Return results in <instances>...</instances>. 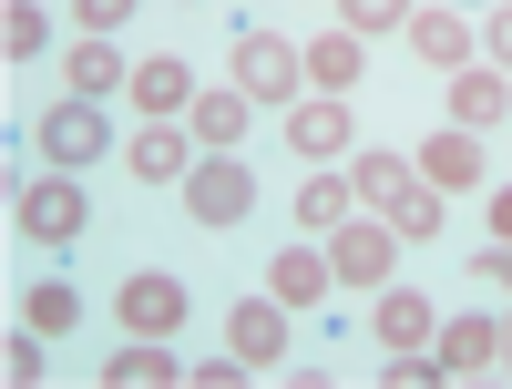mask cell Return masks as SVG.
<instances>
[{"label": "cell", "mask_w": 512, "mask_h": 389, "mask_svg": "<svg viewBox=\"0 0 512 389\" xmlns=\"http://www.w3.org/2000/svg\"><path fill=\"white\" fill-rule=\"evenodd\" d=\"M349 215H359V185L349 175H308V185H297V226H308V236H338Z\"/></svg>", "instance_id": "20"}, {"label": "cell", "mask_w": 512, "mask_h": 389, "mask_svg": "<svg viewBox=\"0 0 512 389\" xmlns=\"http://www.w3.org/2000/svg\"><path fill=\"white\" fill-rule=\"evenodd\" d=\"M72 11H82V31H93V41H113L123 21H134V11H144V0H72Z\"/></svg>", "instance_id": "27"}, {"label": "cell", "mask_w": 512, "mask_h": 389, "mask_svg": "<svg viewBox=\"0 0 512 389\" xmlns=\"http://www.w3.org/2000/svg\"><path fill=\"white\" fill-rule=\"evenodd\" d=\"M482 52H492V72H512V0H502V11L482 21Z\"/></svg>", "instance_id": "28"}, {"label": "cell", "mask_w": 512, "mask_h": 389, "mask_svg": "<svg viewBox=\"0 0 512 389\" xmlns=\"http://www.w3.org/2000/svg\"><path fill=\"white\" fill-rule=\"evenodd\" d=\"M246 93H236V82H226V93H195V113H185V134L205 144V154H236V134H246Z\"/></svg>", "instance_id": "17"}, {"label": "cell", "mask_w": 512, "mask_h": 389, "mask_svg": "<svg viewBox=\"0 0 512 389\" xmlns=\"http://www.w3.org/2000/svg\"><path fill=\"white\" fill-rule=\"evenodd\" d=\"M185 215L195 226H246L256 215V175L236 154H195V175H185Z\"/></svg>", "instance_id": "5"}, {"label": "cell", "mask_w": 512, "mask_h": 389, "mask_svg": "<svg viewBox=\"0 0 512 389\" xmlns=\"http://www.w3.org/2000/svg\"><path fill=\"white\" fill-rule=\"evenodd\" d=\"M11 215H21V236H31V246H72L82 226H93V195H82V175L62 164V175L11 185Z\"/></svg>", "instance_id": "1"}, {"label": "cell", "mask_w": 512, "mask_h": 389, "mask_svg": "<svg viewBox=\"0 0 512 389\" xmlns=\"http://www.w3.org/2000/svg\"><path fill=\"white\" fill-rule=\"evenodd\" d=\"M338 277H328V246H287L277 267H267V297H287V308H318Z\"/></svg>", "instance_id": "16"}, {"label": "cell", "mask_w": 512, "mask_h": 389, "mask_svg": "<svg viewBox=\"0 0 512 389\" xmlns=\"http://www.w3.org/2000/svg\"><path fill=\"white\" fill-rule=\"evenodd\" d=\"M297 82H308V52H297V41H277V31H246V41H236V93H246V103L287 113Z\"/></svg>", "instance_id": "3"}, {"label": "cell", "mask_w": 512, "mask_h": 389, "mask_svg": "<svg viewBox=\"0 0 512 389\" xmlns=\"http://www.w3.org/2000/svg\"><path fill=\"white\" fill-rule=\"evenodd\" d=\"M226 349L246 369H277L287 359V297H236V308H226Z\"/></svg>", "instance_id": "6"}, {"label": "cell", "mask_w": 512, "mask_h": 389, "mask_svg": "<svg viewBox=\"0 0 512 389\" xmlns=\"http://www.w3.org/2000/svg\"><path fill=\"white\" fill-rule=\"evenodd\" d=\"M410 164H420V185H441V195H472V185H482V134H461V123H451V134H431Z\"/></svg>", "instance_id": "12"}, {"label": "cell", "mask_w": 512, "mask_h": 389, "mask_svg": "<svg viewBox=\"0 0 512 389\" xmlns=\"http://www.w3.org/2000/svg\"><path fill=\"white\" fill-rule=\"evenodd\" d=\"M328 277L359 287V297H379L400 277V226H390V215H349V226L328 236Z\"/></svg>", "instance_id": "2"}, {"label": "cell", "mask_w": 512, "mask_h": 389, "mask_svg": "<svg viewBox=\"0 0 512 389\" xmlns=\"http://www.w3.org/2000/svg\"><path fill=\"white\" fill-rule=\"evenodd\" d=\"M390 226H400V246H441V185H410L390 205Z\"/></svg>", "instance_id": "23"}, {"label": "cell", "mask_w": 512, "mask_h": 389, "mask_svg": "<svg viewBox=\"0 0 512 389\" xmlns=\"http://www.w3.org/2000/svg\"><path fill=\"white\" fill-rule=\"evenodd\" d=\"M410 11H420V0H338V21H349L359 41H369V31H400Z\"/></svg>", "instance_id": "25"}, {"label": "cell", "mask_w": 512, "mask_h": 389, "mask_svg": "<svg viewBox=\"0 0 512 389\" xmlns=\"http://www.w3.org/2000/svg\"><path fill=\"white\" fill-rule=\"evenodd\" d=\"M349 185H359V205H379V215H390V205L420 185V164H410V154H379V144H359V154H349Z\"/></svg>", "instance_id": "14"}, {"label": "cell", "mask_w": 512, "mask_h": 389, "mask_svg": "<svg viewBox=\"0 0 512 389\" xmlns=\"http://www.w3.org/2000/svg\"><path fill=\"white\" fill-rule=\"evenodd\" d=\"M195 318V297H185V277H164V267H134L113 287V328H134V338H175Z\"/></svg>", "instance_id": "4"}, {"label": "cell", "mask_w": 512, "mask_h": 389, "mask_svg": "<svg viewBox=\"0 0 512 389\" xmlns=\"http://www.w3.org/2000/svg\"><path fill=\"white\" fill-rule=\"evenodd\" d=\"M502 113H512V82H502L492 62H461V72H451V123H461V134H492Z\"/></svg>", "instance_id": "13"}, {"label": "cell", "mask_w": 512, "mask_h": 389, "mask_svg": "<svg viewBox=\"0 0 512 389\" xmlns=\"http://www.w3.org/2000/svg\"><path fill=\"white\" fill-rule=\"evenodd\" d=\"M103 103L93 93H72V103H52V113H41V154H52V164H103Z\"/></svg>", "instance_id": "7"}, {"label": "cell", "mask_w": 512, "mask_h": 389, "mask_svg": "<svg viewBox=\"0 0 512 389\" xmlns=\"http://www.w3.org/2000/svg\"><path fill=\"white\" fill-rule=\"evenodd\" d=\"M287 144L328 164V154H349V93H318V103H287Z\"/></svg>", "instance_id": "11"}, {"label": "cell", "mask_w": 512, "mask_h": 389, "mask_svg": "<svg viewBox=\"0 0 512 389\" xmlns=\"http://www.w3.org/2000/svg\"><path fill=\"white\" fill-rule=\"evenodd\" d=\"M400 41L420 52V72H461V62H472V21L441 11V0H431V11H410V21H400Z\"/></svg>", "instance_id": "10"}, {"label": "cell", "mask_w": 512, "mask_h": 389, "mask_svg": "<svg viewBox=\"0 0 512 389\" xmlns=\"http://www.w3.org/2000/svg\"><path fill=\"white\" fill-rule=\"evenodd\" d=\"M185 379H195V389H236V379H246V359H236V349H226V359H195Z\"/></svg>", "instance_id": "29"}, {"label": "cell", "mask_w": 512, "mask_h": 389, "mask_svg": "<svg viewBox=\"0 0 512 389\" xmlns=\"http://www.w3.org/2000/svg\"><path fill=\"white\" fill-rule=\"evenodd\" d=\"M0 52H11V62H41V52H52V21H41L31 0H11V11H0Z\"/></svg>", "instance_id": "24"}, {"label": "cell", "mask_w": 512, "mask_h": 389, "mask_svg": "<svg viewBox=\"0 0 512 389\" xmlns=\"http://www.w3.org/2000/svg\"><path fill=\"white\" fill-rule=\"evenodd\" d=\"M482 215H492V236H512V185H492V205H482Z\"/></svg>", "instance_id": "32"}, {"label": "cell", "mask_w": 512, "mask_h": 389, "mask_svg": "<svg viewBox=\"0 0 512 389\" xmlns=\"http://www.w3.org/2000/svg\"><path fill=\"white\" fill-rule=\"evenodd\" d=\"M123 164H134L144 185H185V175H195V154H185V134H175V123H144V134L123 144Z\"/></svg>", "instance_id": "15"}, {"label": "cell", "mask_w": 512, "mask_h": 389, "mask_svg": "<svg viewBox=\"0 0 512 389\" xmlns=\"http://www.w3.org/2000/svg\"><path fill=\"white\" fill-rule=\"evenodd\" d=\"M359 72H369V52H359V31H349V21L308 41V82H318V93H349Z\"/></svg>", "instance_id": "19"}, {"label": "cell", "mask_w": 512, "mask_h": 389, "mask_svg": "<svg viewBox=\"0 0 512 389\" xmlns=\"http://www.w3.org/2000/svg\"><path fill=\"white\" fill-rule=\"evenodd\" d=\"M502 369H512V318H502Z\"/></svg>", "instance_id": "33"}, {"label": "cell", "mask_w": 512, "mask_h": 389, "mask_svg": "<svg viewBox=\"0 0 512 389\" xmlns=\"http://www.w3.org/2000/svg\"><path fill=\"white\" fill-rule=\"evenodd\" d=\"M472 277H492V287H512V236H492V246L472 256Z\"/></svg>", "instance_id": "30"}, {"label": "cell", "mask_w": 512, "mask_h": 389, "mask_svg": "<svg viewBox=\"0 0 512 389\" xmlns=\"http://www.w3.org/2000/svg\"><path fill=\"white\" fill-rule=\"evenodd\" d=\"M123 82H134V62H123L113 41H82V52H72V93H93V103H113Z\"/></svg>", "instance_id": "22"}, {"label": "cell", "mask_w": 512, "mask_h": 389, "mask_svg": "<svg viewBox=\"0 0 512 389\" xmlns=\"http://www.w3.org/2000/svg\"><path fill=\"white\" fill-rule=\"evenodd\" d=\"M31 379H41V328H31V338H11V389H31Z\"/></svg>", "instance_id": "31"}, {"label": "cell", "mask_w": 512, "mask_h": 389, "mask_svg": "<svg viewBox=\"0 0 512 389\" xmlns=\"http://www.w3.org/2000/svg\"><path fill=\"white\" fill-rule=\"evenodd\" d=\"M123 93H134L144 123H175V113H195V72H185V52H144Z\"/></svg>", "instance_id": "8"}, {"label": "cell", "mask_w": 512, "mask_h": 389, "mask_svg": "<svg viewBox=\"0 0 512 389\" xmlns=\"http://www.w3.org/2000/svg\"><path fill=\"white\" fill-rule=\"evenodd\" d=\"M379 338H390V349H431V338H441L431 297H420V287H379Z\"/></svg>", "instance_id": "18"}, {"label": "cell", "mask_w": 512, "mask_h": 389, "mask_svg": "<svg viewBox=\"0 0 512 389\" xmlns=\"http://www.w3.org/2000/svg\"><path fill=\"white\" fill-rule=\"evenodd\" d=\"M21 318H31L41 338H62V328L82 318V297H72V287H31V308H21Z\"/></svg>", "instance_id": "26"}, {"label": "cell", "mask_w": 512, "mask_h": 389, "mask_svg": "<svg viewBox=\"0 0 512 389\" xmlns=\"http://www.w3.org/2000/svg\"><path fill=\"white\" fill-rule=\"evenodd\" d=\"M431 359H441V379H482V369H502V318H441Z\"/></svg>", "instance_id": "9"}, {"label": "cell", "mask_w": 512, "mask_h": 389, "mask_svg": "<svg viewBox=\"0 0 512 389\" xmlns=\"http://www.w3.org/2000/svg\"><path fill=\"white\" fill-rule=\"evenodd\" d=\"M103 379H113V389H164V379H185V369H175V349H164V338H123Z\"/></svg>", "instance_id": "21"}]
</instances>
